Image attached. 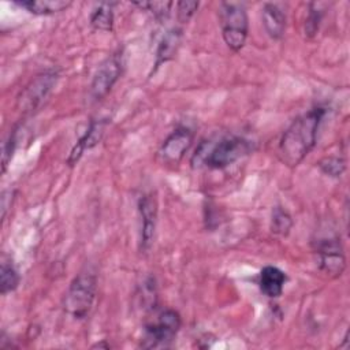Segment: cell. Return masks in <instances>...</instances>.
Here are the masks:
<instances>
[{
	"label": "cell",
	"mask_w": 350,
	"mask_h": 350,
	"mask_svg": "<svg viewBox=\"0 0 350 350\" xmlns=\"http://www.w3.org/2000/svg\"><path fill=\"white\" fill-rule=\"evenodd\" d=\"M194 134L189 127L175 129L161 144L159 156L165 164H178L193 142Z\"/></svg>",
	"instance_id": "obj_10"
},
{
	"label": "cell",
	"mask_w": 350,
	"mask_h": 350,
	"mask_svg": "<svg viewBox=\"0 0 350 350\" xmlns=\"http://www.w3.org/2000/svg\"><path fill=\"white\" fill-rule=\"evenodd\" d=\"M123 70V55L120 51L109 55L97 68L90 83V96L94 101L103 100L113 88Z\"/></svg>",
	"instance_id": "obj_7"
},
{
	"label": "cell",
	"mask_w": 350,
	"mask_h": 350,
	"mask_svg": "<svg viewBox=\"0 0 350 350\" xmlns=\"http://www.w3.org/2000/svg\"><path fill=\"white\" fill-rule=\"evenodd\" d=\"M325 115L323 107H314L295 118L279 141L280 160L288 167H297L314 148L320 123Z\"/></svg>",
	"instance_id": "obj_1"
},
{
	"label": "cell",
	"mask_w": 350,
	"mask_h": 350,
	"mask_svg": "<svg viewBox=\"0 0 350 350\" xmlns=\"http://www.w3.org/2000/svg\"><path fill=\"white\" fill-rule=\"evenodd\" d=\"M182 325L180 314L174 309L161 310L153 321L144 328L139 343L142 349H165L170 347Z\"/></svg>",
	"instance_id": "obj_5"
},
{
	"label": "cell",
	"mask_w": 350,
	"mask_h": 350,
	"mask_svg": "<svg viewBox=\"0 0 350 350\" xmlns=\"http://www.w3.org/2000/svg\"><path fill=\"white\" fill-rule=\"evenodd\" d=\"M19 273L11 261L3 260L0 268V293L3 295L12 293L19 286Z\"/></svg>",
	"instance_id": "obj_17"
},
{
	"label": "cell",
	"mask_w": 350,
	"mask_h": 350,
	"mask_svg": "<svg viewBox=\"0 0 350 350\" xmlns=\"http://www.w3.org/2000/svg\"><path fill=\"white\" fill-rule=\"evenodd\" d=\"M107 126H108V119L92 120L89 127L83 133V135L77 141V144L71 149L70 156L67 157V164L68 165L77 164L86 149H92L93 146H96L101 141Z\"/></svg>",
	"instance_id": "obj_11"
},
{
	"label": "cell",
	"mask_w": 350,
	"mask_h": 350,
	"mask_svg": "<svg viewBox=\"0 0 350 350\" xmlns=\"http://www.w3.org/2000/svg\"><path fill=\"white\" fill-rule=\"evenodd\" d=\"M321 19H323V10L317 3H310L308 16L305 19V34L308 37L316 36V33L319 31Z\"/></svg>",
	"instance_id": "obj_20"
},
{
	"label": "cell",
	"mask_w": 350,
	"mask_h": 350,
	"mask_svg": "<svg viewBox=\"0 0 350 350\" xmlns=\"http://www.w3.org/2000/svg\"><path fill=\"white\" fill-rule=\"evenodd\" d=\"M97 347H98V349H101V347H104V349H109L111 346H109L108 343H105V340L103 339L100 343H96V345H93V346H92V349H97Z\"/></svg>",
	"instance_id": "obj_24"
},
{
	"label": "cell",
	"mask_w": 350,
	"mask_h": 350,
	"mask_svg": "<svg viewBox=\"0 0 350 350\" xmlns=\"http://www.w3.org/2000/svg\"><path fill=\"white\" fill-rule=\"evenodd\" d=\"M200 3L194 0H183L176 3V16L180 23H187L196 14Z\"/></svg>",
	"instance_id": "obj_22"
},
{
	"label": "cell",
	"mask_w": 350,
	"mask_h": 350,
	"mask_svg": "<svg viewBox=\"0 0 350 350\" xmlns=\"http://www.w3.org/2000/svg\"><path fill=\"white\" fill-rule=\"evenodd\" d=\"M97 291V278L89 271H81L70 283L64 297V310L74 319H85L94 302Z\"/></svg>",
	"instance_id": "obj_4"
},
{
	"label": "cell",
	"mask_w": 350,
	"mask_h": 350,
	"mask_svg": "<svg viewBox=\"0 0 350 350\" xmlns=\"http://www.w3.org/2000/svg\"><path fill=\"white\" fill-rule=\"evenodd\" d=\"M287 276L286 273L273 265H267L260 271V290L268 298H278L282 295Z\"/></svg>",
	"instance_id": "obj_13"
},
{
	"label": "cell",
	"mask_w": 350,
	"mask_h": 350,
	"mask_svg": "<svg viewBox=\"0 0 350 350\" xmlns=\"http://www.w3.org/2000/svg\"><path fill=\"white\" fill-rule=\"evenodd\" d=\"M182 37H183V31L180 27H172L163 36V38L160 40L157 49H156L154 66L152 68L150 75L154 74L164 63H167L175 57V55L180 46Z\"/></svg>",
	"instance_id": "obj_12"
},
{
	"label": "cell",
	"mask_w": 350,
	"mask_h": 350,
	"mask_svg": "<svg viewBox=\"0 0 350 350\" xmlns=\"http://www.w3.org/2000/svg\"><path fill=\"white\" fill-rule=\"evenodd\" d=\"M57 81L56 71H45L37 75L22 92L19 97V105L23 111H33L45 100L46 94L52 90Z\"/></svg>",
	"instance_id": "obj_9"
},
{
	"label": "cell",
	"mask_w": 350,
	"mask_h": 350,
	"mask_svg": "<svg viewBox=\"0 0 350 350\" xmlns=\"http://www.w3.org/2000/svg\"><path fill=\"white\" fill-rule=\"evenodd\" d=\"M14 145H15V135H10L8 137V141L4 144V148H3V172L5 171V167L8 164V160L11 159L12 156V152H14Z\"/></svg>",
	"instance_id": "obj_23"
},
{
	"label": "cell",
	"mask_w": 350,
	"mask_h": 350,
	"mask_svg": "<svg viewBox=\"0 0 350 350\" xmlns=\"http://www.w3.org/2000/svg\"><path fill=\"white\" fill-rule=\"evenodd\" d=\"M138 212L141 216L139 249L141 252H148L153 245L159 216V205L153 193H146L139 197Z\"/></svg>",
	"instance_id": "obj_8"
},
{
	"label": "cell",
	"mask_w": 350,
	"mask_h": 350,
	"mask_svg": "<svg viewBox=\"0 0 350 350\" xmlns=\"http://www.w3.org/2000/svg\"><path fill=\"white\" fill-rule=\"evenodd\" d=\"M253 150V144L243 137H226L221 138L215 145L201 144L196 150L193 159L197 157V163L204 161V164L213 170H221L237 160L247 156Z\"/></svg>",
	"instance_id": "obj_2"
},
{
	"label": "cell",
	"mask_w": 350,
	"mask_h": 350,
	"mask_svg": "<svg viewBox=\"0 0 350 350\" xmlns=\"http://www.w3.org/2000/svg\"><path fill=\"white\" fill-rule=\"evenodd\" d=\"M115 3H98L90 12V25L96 30L111 31L113 29V10Z\"/></svg>",
	"instance_id": "obj_16"
},
{
	"label": "cell",
	"mask_w": 350,
	"mask_h": 350,
	"mask_svg": "<svg viewBox=\"0 0 350 350\" xmlns=\"http://www.w3.org/2000/svg\"><path fill=\"white\" fill-rule=\"evenodd\" d=\"M313 247L320 269L331 278H339L346 267L340 237L334 231L321 234L313 241Z\"/></svg>",
	"instance_id": "obj_6"
},
{
	"label": "cell",
	"mask_w": 350,
	"mask_h": 350,
	"mask_svg": "<svg viewBox=\"0 0 350 350\" xmlns=\"http://www.w3.org/2000/svg\"><path fill=\"white\" fill-rule=\"evenodd\" d=\"M319 167L325 175L338 178L343 174V171L346 168V161H345V159L338 157V156H328L319 161Z\"/></svg>",
	"instance_id": "obj_19"
},
{
	"label": "cell",
	"mask_w": 350,
	"mask_h": 350,
	"mask_svg": "<svg viewBox=\"0 0 350 350\" xmlns=\"http://www.w3.org/2000/svg\"><path fill=\"white\" fill-rule=\"evenodd\" d=\"M262 25L272 40H280L286 31V14L276 3H265L261 12Z\"/></svg>",
	"instance_id": "obj_14"
},
{
	"label": "cell",
	"mask_w": 350,
	"mask_h": 350,
	"mask_svg": "<svg viewBox=\"0 0 350 350\" xmlns=\"http://www.w3.org/2000/svg\"><path fill=\"white\" fill-rule=\"evenodd\" d=\"M291 227H293V219L290 213L282 206H275L272 211V219H271L272 232L280 237H286L288 235Z\"/></svg>",
	"instance_id": "obj_18"
},
{
	"label": "cell",
	"mask_w": 350,
	"mask_h": 350,
	"mask_svg": "<svg viewBox=\"0 0 350 350\" xmlns=\"http://www.w3.org/2000/svg\"><path fill=\"white\" fill-rule=\"evenodd\" d=\"M219 23L227 46L234 52L241 51L246 44L249 33V19L245 5L232 1L220 3Z\"/></svg>",
	"instance_id": "obj_3"
},
{
	"label": "cell",
	"mask_w": 350,
	"mask_h": 350,
	"mask_svg": "<svg viewBox=\"0 0 350 350\" xmlns=\"http://www.w3.org/2000/svg\"><path fill=\"white\" fill-rule=\"evenodd\" d=\"M134 5L152 12L156 19H165L168 16L174 3H171V1H145V3H134Z\"/></svg>",
	"instance_id": "obj_21"
},
{
	"label": "cell",
	"mask_w": 350,
	"mask_h": 350,
	"mask_svg": "<svg viewBox=\"0 0 350 350\" xmlns=\"http://www.w3.org/2000/svg\"><path fill=\"white\" fill-rule=\"evenodd\" d=\"M15 4L34 15H52L67 10L72 3L66 0H25L15 1Z\"/></svg>",
	"instance_id": "obj_15"
}]
</instances>
